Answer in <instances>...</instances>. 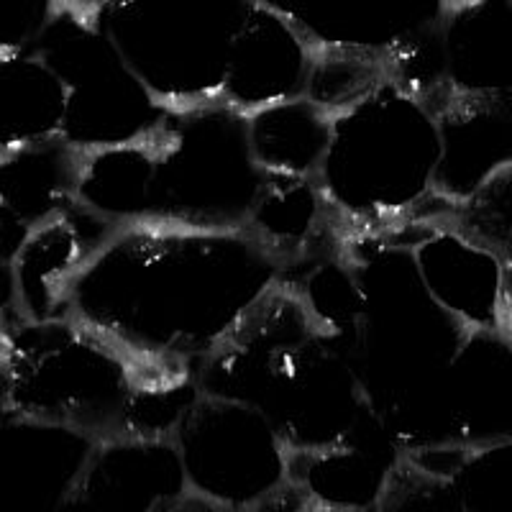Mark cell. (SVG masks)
Masks as SVG:
<instances>
[{
  "label": "cell",
  "instance_id": "obj_12",
  "mask_svg": "<svg viewBox=\"0 0 512 512\" xmlns=\"http://www.w3.org/2000/svg\"><path fill=\"white\" fill-rule=\"evenodd\" d=\"M95 441L49 420L0 418V512H62Z\"/></svg>",
  "mask_w": 512,
  "mask_h": 512
},
{
  "label": "cell",
  "instance_id": "obj_22",
  "mask_svg": "<svg viewBox=\"0 0 512 512\" xmlns=\"http://www.w3.org/2000/svg\"><path fill=\"white\" fill-rule=\"evenodd\" d=\"M441 479L451 512H507L512 507V438L456 446Z\"/></svg>",
  "mask_w": 512,
  "mask_h": 512
},
{
  "label": "cell",
  "instance_id": "obj_4",
  "mask_svg": "<svg viewBox=\"0 0 512 512\" xmlns=\"http://www.w3.org/2000/svg\"><path fill=\"white\" fill-rule=\"evenodd\" d=\"M152 144V223L246 228L269 175L251 152L249 113L221 98L169 108Z\"/></svg>",
  "mask_w": 512,
  "mask_h": 512
},
{
  "label": "cell",
  "instance_id": "obj_8",
  "mask_svg": "<svg viewBox=\"0 0 512 512\" xmlns=\"http://www.w3.org/2000/svg\"><path fill=\"white\" fill-rule=\"evenodd\" d=\"M256 410L274 425L290 451L344 441L367 402L341 338L313 320L280 354Z\"/></svg>",
  "mask_w": 512,
  "mask_h": 512
},
{
  "label": "cell",
  "instance_id": "obj_19",
  "mask_svg": "<svg viewBox=\"0 0 512 512\" xmlns=\"http://www.w3.org/2000/svg\"><path fill=\"white\" fill-rule=\"evenodd\" d=\"M67 90L34 52L0 54V154L62 136Z\"/></svg>",
  "mask_w": 512,
  "mask_h": 512
},
{
  "label": "cell",
  "instance_id": "obj_18",
  "mask_svg": "<svg viewBox=\"0 0 512 512\" xmlns=\"http://www.w3.org/2000/svg\"><path fill=\"white\" fill-rule=\"evenodd\" d=\"M80 159L64 136L0 154V213L29 231L62 213L75 203Z\"/></svg>",
  "mask_w": 512,
  "mask_h": 512
},
{
  "label": "cell",
  "instance_id": "obj_17",
  "mask_svg": "<svg viewBox=\"0 0 512 512\" xmlns=\"http://www.w3.org/2000/svg\"><path fill=\"white\" fill-rule=\"evenodd\" d=\"M75 200L111 226H136L154 218L152 131L141 139L82 152Z\"/></svg>",
  "mask_w": 512,
  "mask_h": 512
},
{
  "label": "cell",
  "instance_id": "obj_11",
  "mask_svg": "<svg viewBox=\"0 0 512 512\" xmlns=\"http://www.w3.org/2000/svg\"><path fill=\"white\" fill-rule=\"evenodd\" d=\"M318 41L264 0H251L233 34L221 100L251 113L264 105L303 98Z\"/></svg>",
  "mask_w": 512,
  "mask_h": 512
},
{
  "label": "cell",
  "instance_id": "obj_5",
  "mask_svg": "<svg viewBox=\"0 0 512 512\" xmlns=\"http://www.w3.org/2000/svg\"><path fill=\"white\" fill-rule=\"evenodd\" d=\"M251 0H103L90 16L167 108L221 98L228 52Z\"/></svg>",
  "mask_w": 512,
  "mask_h": 512
},
{
  "label": "cell",
  "instance_id": "obj_1",
  "mask_svg": "<svg viewBox=\"0 0 512 512\" xmlns=\"http://www.w3.org/2000/svg\"><path fill=\"white\" fill-rule=\"evenodd\" d=\"M282 262L246 228H113L64 310L144 359L195 372L272 287Z\"/></svg>",
  "mask_w": 512,
  "mask_h": 512
},
{
  "label": "cell",
  "instance_id": "obj_23",
  "mask_svg": "<svg viewBox=\"0 0 512 512\" xmlns=\"http://www.w3.org/2000/svg\"><path fill=\"white\" fill-rule=\"evenodd\" d=\"M428 216H441L469 239L512 262V167L500 169L461 203H441L438 213Z\"/></svg>",
  "mask_w": 512,
  "mask_h": 512
},
{
  "label": "cell",
  "instance_id": "obj_15",
  "mask_svg": "<svg viewBox=\"0 0 512 512\" xmlns=\"http://www.w3.org/2000/svg\"><path fill=\"white\" fill-rule=\"evenodd\" d=\"M433 198L461 203L474 190L512 167V95H459L441 111Z\"/></svg>",
  "mask_w": 512,
  "mask_h": 512
},
{
  "label": "cell",
  "instance_id": "obj_26",
  "mask_svg": "<svg viewBox=\"0 0 512 512\" xmlns=\"http://www.w3.org/2000/svg\"><path fill=\"white\" fill-rule=\"evenodd\" d=\"M456 3H466V0H443V6H456Z\"/></svg>",
  "mask_w": 512,
  "mask_h": 512
},
{
  "label": "cell",
  "instance_id": "obj_3",
  "mask_svg": "<svg viewBox=\"0 0 512 512\" xmlns=\"http://www.w3.org/2000/svg\"><path fill=\"white\" fill-rule=\"evenodd\" d=\"M436 162V113L384 72L331 113L313 180L341 226L379 228L418 216L428 205Z\"/></svg>",
  "mask_w": 512,
  "mask_h": 512
},
{
  "label": "cell",
  "instance_id": "obj_14",
  "mask_svg": "<svg viewBox=\"0 0 512 512\" xmlns=\"http://www.w3.org/2000/svg\"><path fill=\"white\" fill-rule=\"evenodd\" d=\"M441 405L456 446L512 438V333H464L443 372Z\"/></svg>",
  "mask_w": 512,
  "mask_h": 512
},
{
  "label": "cell",
  "instance_id": "obj_25",
  "mask_svg": "<svg viewBox=\"0 0 512 512\" xmlns=\"http://www.w3.org/2000/svg\"><path fill=\"white\" fill-rule=\"evenodd\" d=\"M11 413L8 408V382H6V367H3V359H0V418Z\"/></svg>",
  "mask_w": 512,
  "mask_h": 512
},
{
  "label": "cell",
  "instance_id": "obj_20",
  "mask_svg": "<svg viewBox=\"0 0 512 512\" xmlns=\"http://www.w3.org/2000/svg\"><path fill=\"white\" fill-rule=\"evenodd\" d=\"M328 134L331 111L305 95L249 113L251 152L274 175L315 177Z\"/></svg>",
  "mask_w": 512,
  "mask_h": 512
},
{
  "label": "cell",
  "instance_id": "obj_2",
  "mask_svg": "<svg viewBox=\"0 0 512 512\" xmlns=\"http://www.w3.org/2000/svg\"><path fill=\"white\" fill-rule=\"evenodd\" d=\"M0 359L13 413L93 441L169 436L198 395L192 372L144 359L72 315L6 328Z\"/></svg>",
  "mask_w": 512,
  "mask_h": 512
},
{
  "label": "cell",
  "instance_id": "obj_10",
  "mask_svg": "<svg viewBox=\"0 0 512 512\" xmlns=\"http://www.w3.org/2000/svg\"><path fill=\"white\" fill-rule=\"evenodd\" d=\"M195 505L172 436L95 441L62 512H175Z\"/></svg>",
  "mask_w": 512,
  "mask_h": 512
},
{
  "label": "cell",
  "instance_id": "obj_21",
  "mask_svg": "<svg viewBox=\"0 0 512 512\" xmlns=\"http://www.w3.org/2000/svg\"><path fill=\"white\" fill-rule=\"evenodd\" d=\"M333 216L313 177L274 175L264 180L246 231L267 244L285 267L318 236Z\"/></svg>",
  "mask_w": 512,
  "mask_h": 512
},
{
  "label": "cell",
  "instance_id": "obj_13",
  "mask_svg": "<svg viewBox=\"0 0 512 512\" xmlns=\"http://www.w3.org/2000/svg\"><path fill=\"white\" fill-rule=\"evenodd\" d=\"M400 459L402 451L367 408L341 443L290 451V482L313 510H379Z\"/></svg>",
  "mask_w": 512,
  "mask_h": 512
},
{
  "label": "cell",
  "instance_id": "obj_6",
  "mask_svg": "<svg viewBox=\"0 0 512 512\" xmlns=\"http://www.w3.org/2000/svg\"><path fill=\"white\" fill-rule=\"evenodd\" d=\"M169 436L190 495L208 510L305 507L290 482V448L251 405L198 392Z\"/></svg>",
  "mask_w": 512,
  "mask_h": 512
},
{
  "label": "cell",
  "instance_id": "obj_16",
  "mask_svg": "<svg viewBox=\"0 0 512 512\" xmlns=\"http://www.w3.org/2000/svg\"><path fill=\"white\" fill-rule=\"evenodd\" d=\"M451 98L512 95V0H466L438 13Z\"/></svg>",
  "mask_w": 512,
  "mask_h": 512
},
{
  "label": "cell",
  "instance_id": "obj_9",
  "mask_svg": "<svg viewBox=\"0 0 512 512\" xmlns=\"http://www.w3.org/2000/svg\"><path fill=\"white\" fill-rule=\"evenodd\" d=\"M390 231L408 249L433 303L464 328L512 333V262L441 216H410L390 223Z\"/></svg>",
  "mask_w": 512,
  "mask_h": 512
},
{
  "label": "cell",
  "instance_id": "obj_7",
  "mask_svg": "<svg viewBox=\"0 0 512 512\" xmlns=\"http://www.w3.org/2000/svg\"><path fill=\"white\" fill-rule=\"evenodd\" d=\"M31 52L64 82L62 136L80 152L141 139L167 116V105L121 62L90 13L62 3Z\"/></svg>",
  "mask_w": 512,
  "mask_h": 512
},
{
  "label": "cell",
  "instance_id": "obj_24",
  "mask_svg": "<svg viewBox=\"0 0 512 512\" xmlns=\"http://www.w3.org/2000/svg\"><path fill=\"white\" fill-rule=\"evenodd\" d=\"M62 0H0V54L31 52Z\"/></svg>",
  "mask_w": 512,
  "mask_h": 512
}]
</instances>
